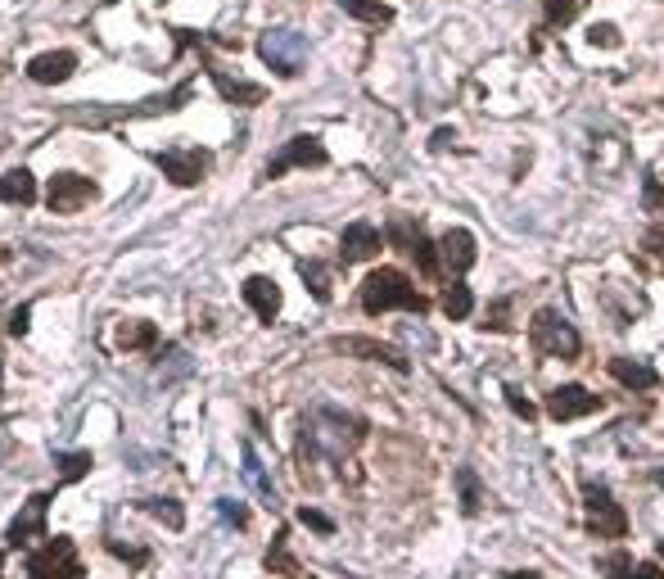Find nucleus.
<instances>
[{
    "mask_svg": "<svg viewBox=\"0 0 664 579\" xmlns=\"http://www.w3.org/2000/svg\"><path fill=\"white\" fill-rule=\"evenodd\" d=\"M389 308H412V313H425V299L412 290L398 267H375L362 281V313H389Z\"/></svg>",
    "mask_w": 664,
    "mask_h": 579,
    "instance_id": "obj_1",
    "label": "nucleus"
},
{
    "mask_svg": "<svg viewBox=\"0 0 664 579\" xmlns=\"http://www.w3.org/2000/svg\"><path fill=\"white\" fill-rule=\"evenodd\" d=\"M258 55L267 59V68L281 77H299L303 73V59H308V41L299 32H285V28H272L258 37Z\"/></svg>",
    "mask_w": 664,
    "mask_h": 579,
    "instance_id": "obj_2",
    "label": "nucleus"
},
{
    "mask_svg": "<svg viewBox=\"0 0 664 579\" xmlns=\"http://www.w3.org/2000/svg\"><path fill=\"white\" fill-rule=\"evenodd\" d=\"M28 579H82L73 539H50L41 552L28 557Z\"/></svg>",
    "mask_w": 664,
    "mask_h": 579,
    "instance_id": "obj_3",
    "label": "nucleus"
},
{
    "mask_svg": "<svg viewBox=\"0 0 664 579\" xmlns=\"http://www.w3.org/2000/svg\"><path fill=\"white\" fill-rule=\"evenodd\" d=\"M583 503H588V525H592V534H601V539H624V534H628L624 507L610 498L606 485H588V489H583Z\"/></svg>",
    "mask_w": 664,
    "mask_h": 579,
    "instance_id": "obj_4",
    "label": "nucleus"
},
{
    "mask_svg": "<svg viewBox=\"0 0 664 579\" xmlns=\"http://www.w3.org/2000/svg\"><path fill=\"white\" fill-rule=\"evenodd\" d=\"M534 340L543 353H556V358H579V331H574L570 322H565L561 313H552V308H543V313H534Z\"/></svg>",
    "mask_w": 664,
    "mask_h": 579,
    "instance_id": "obj_5",
    "label": "nucleus"
},
{
    "mask_svg": "<svg viewBox=\"0 0 664 579\" xmlns=\"http://www.w3.org/2000/svg\"><path fill=\"white\" fill-rule=\"evenodd\" d=\"M91 200H95V181H86L82 172H59V177H50V190H46L50 213H77Z\"/></svg>",
    "mask_w": 664,
    "mask_h": 579,
    "instance_id": "obj_6",
    "label": "nucleus"
},
{
    "mask_svg": "<svg viewBox=\"0 0 664 579\" xmlns=\"http://www.w3.org/2000/svg\"><path fill=\"white\" fill-rule=\"evenodd\" d=\"M321 163H326V150H321L317 136H294V141L281 145V154L267 163V172H262V177L276 181V177H285L290 168H321Z\"/></svg>",
    "mask_w": 664,
    "mask_h": 579,
    "instance_id": "obj_7",
    "label": "nucleus"
},
{
    "mask_svg": "<svg viewBox=\"0 0 664 579\" xmlns=\"http://www.w3.org/2000/svg\"><path fill=\"white\" fill-rule=\"evenodd\" d=\"M46 507H50V494H32L28 503H23V512L14 516L10 530H5L10 548H32V543H41V534H46Z\"/></svg>",
    "mask_w": 664,
    "mask_h": 579,
    "instance_id": "obj_8",
    "label": "nucleus"
},
{
    "mask_svg": "<svg viewBox=\"0 0 664 579\" xmlns=\"http://www.w3.org/2000/svg\"><path fill=\"white\" fill-rule=\"evenodd\" d=\"M208 163H213V154L195 150V145H190V150H163L159 154V168L168 172L172 186H195V181H204Z\"/></svg>",
    "mask_w": 664,
    "mask_h": 579,
    "instance_id": "obj_9",
    "label": "nucleus"
},
{
    "mask_svg": "<svg viewBox=\"0 0 664 579\" xmlns=\"http://www.w3.org/2000/svg\"><path fill=\"white\" fill-rule=\"evenodd\" d=\"M547 412H552L556 421H579V417L601 412V399L592 390H583V385H561V390L547 394Z\"/></svg>",
    "mask_w": 664,
    "mask_h": 579,
    "instance_id": "obj_10",
    "label": "nucleus"
},
{
    "mask_svg": "<svg viewBox=\"0 0 664 579\" xmlns=\"http://www.w3.org/2000/svg\"><path fill=\"white\" fill-rule=\"evenodd\" d=\"M389 240L398 249H407V254H416V263H421V272H439V263H434V245L425 240V231H421V222H407V218H393V227H389Z\"/></svg>",
    "mask_w": 664,
    "mask_h": 579,
    "instance_id": "obj_11",
    "label": "nucleus"
},
{
    "mask_svg": "<svg viewBox=\"0 0 664 579\" xmlns=\"http://www.w3.org/2000/svg\"><path fill=\"white\" fill-rule=\"evenodd\" d=\"M244 304L258 313V322H276L281 317V285L272 276H249L244 281Z\"/></svg>",
    "mask_w": 664,
    "mask_h": 579,
    "instance_id": "obj_12",
    "label": "nucleus"
},
{
    "mask_svg": "<svg viewBox=\"0 0 664 579\" xmlns=\"http://www.w3.org/2000/svg\"><path fill=\"white\" fill-rule=\"evenodd\" d=\"M73 73H77V55H73V50H50V55H37L28 64V77H32V82H41V86H59V82H68Z\"/></svg>",
    "mask_w": 664,
    "mask_h": 579,
    "instance_id": "obj_13",
    "label": "nucleus"
},
{
    "mask_svg": "<svg viewBox=\"0 0 664 579\" xmlns=\"http://www.w3.org/2000/svg\"><path fill=\"white\" fill-rule=\"evenodd\" d=\"M384 245V236L371 227V222H348L344 227V258L348 263H366V258H375Z\"/></svg>",
    "mask_w": 664,
    "mask_h": 579,
    "instance_id": "obj_14",
    "label": "nucleus"
},
{
    "mask_svg": "<svg viewBox=\"0 0 664 579\" xmlns=\"http://www.w3.org/2000/svg\"><path fill=\"white\" fill-rule=\"evenodd\" d=\"M208 73H213V82H217V91L226 95V100H231V105H262V86H253V82H244L240 73H231V68H208Z\"/></svg>",
    "mask_w": 664,
    "mask_h": 579,
    "instance_id": "obj_15",
    "label": "nucleus"
},
{
    "mask_svg": "<svg viewBox=\"0 0 664 579\" xmlns=\"http://www.w3.org/2000/svg\"><path fill=\"white\" fill-rule=\"evenodd\" d=\"M439 254H443V263H448L452 272H470V267H475V236L461 231V227H452L448 236L439 240Z\"/></svg>",
    "mask_w": 664,
    "mask_h": 579,
    "instance_id": "obj_16",
    "label": "nucleus"
},
{
    "mask_svg": "<svg viewBox=\"0 0 664 579\" xmlns=\"http://www.w3.org/2000/svg\"><path fill=\"white\" fill-rule=\"evenodd\" d=\"M335 353H353V358H375V362H389L393 371H407L412 362L403 358L398 349H389V344H375V340H335L330 344Z\"/></svg>",
    "mask_w": 664,
    "mask_h": 579,
    "instance_id": "obj_17",
    "label": "nucleus"
},
{
    "mask_svg": "<svg viewBox=\"0 0 664 579\" xmlns=\"http://www.w3.org/2000/svg\"><path fill=\"white\" fill-rule=\"evenodd\" d=\"M610 376H615L619 385H628V390H655V385H660V371L637 362V358H615L610 362Z\"/></svg>",
    "mask_w": 664,
    "mask_h": 579,
    "instance_id": "obj_18",
    "label": "nucleus"
},
{
    "mask_svg": "<svg viewBox=\"0 0 664 579\" xmlns=\"http://www.w3.org/2000/svg\"><path fill=\"white\" fill-rule=\"evenodd\" d=\"M0 200L5 204H19V209H28L32 200H37V181H32L28 168H14L0 177Z\"/></svg>",
    "mask_w": 664,
    "mask_h": 579,
    "instance_id": "obj_19",
    "label": "nucleus"
},
{
    "mask_svg": "<svg viewBox=\"0 0 664 579\" xmlns=\"http://www.w3.org/2000/svg\"><path fill=\"white\" fill-rule=\"evenodd\" d=\"M353 19H362V23H371V28H389L393 23V10L389 5H380V0H339Z\"/></svg>",
    "mask_w": 664,
    "mask_h": 579,
    "instance_id": "obj_20",
    "label": "nucleus"
},
{
    "mask_svg": "<svg viewBox=\"0 0 664 579\" xmlns=\"http://www.w3.org/2000/svg\"><path fill=\"white\" fill-rule=\"evenodd\" d=\"M443 313L452 317V322H466L470 313H475V295H470V285H448V295H443Z\"/></svg>",
    "mask_w": 664,
    "mask_h": 579,
    "instance_id": "obj_21",
    "label": "nucleus"
},
{
    "mask_svg": "<svg viewBox=\"0 0 664 579\" xmlns=\"http://www.w3.org/2000/svg\"><path fill=\"white\" fill-rule=\"evenodd\" d=\"M457 494H461V512H466V516H475L479 507H484V494H479V480H475L470 466H461V471H457Z\"/></svg>",
    "mask_w": 664,
    "mask_h": 579,
    "instance_id": "obj_22",
    "label": "nucleus"
},
{
    "mask_svg": "<svg viewBox=\"0 0 664 579\" xmlns=\"http://www.w3.org/2000/svg\"><path fill=\"white\" fill-rule=\"evenodd\" d=\"M299 276L312 285V299H321V304H326V299H330V272H326V263H312V258H303Z\"/></svg>",
    "mask_w": 664,
    "mask_h": 579,
    "instance_id": "obj_23",
    "label": "nucleus"
},
{
    "mask_svg": "<svg viewBox=\"0 0 664 579\" xmlns=\"http://www.w3.org/2000/svg\"><path fill=\"white\" fill-rule=\"evenodd\" d=\"M118 344H122V349H145V344H154V326L150 322H122L118 326Z\"/></svg>",
    "mask_w": 664,
    "mask_h": 579,
    "instance_id": "obj_24",
    "label": "nucleus"
},
{
    "mask_svg": "<svg viewBox=\"0 0 664 579\" xmlns=\"http://www.w3.org/2000/svg\"><path fill=\"white\" fill-rule=\"evenodd\" d=\"M91 471V453H59V475H64V485L82 480Z\"/></svg>",
    "mask_w": 664,
    "mask_h": 579,
    "instance_id": "obj_25",
    "label": "nucleus"
},
{
    "mask_svg": "<svg viewBox=\"0 0 664 579\" xmlns=\"http://www.w3.org/2000/svg\"><path fill=\"white\" fill-rule=\"evenodd\" d=\"M145 512H150V516H163L172 530H181V525H186V512H181L177 498H154V503H145Z\"/></svg>",
    "mask_w": 664,
    "mask_h": 579,
    "instance_id": "obj_26",
    "label": "nucleus"
},
{
    "mask_svg": "<svg viewBox=\"0 0 664 579\" xmlns=\"http://www.w3.org/2000/svg\"><path fill=\"white\" fill-rule=\"evenodd\" d=\"M244 480H249V485L258 489V494H267V498H272V485L262 480V471H258V453H253L249 444H244Z\"/></svg>",
    "mask_w": 664,
    "mask_h": 579,
    "instance_id": "obj_27",
    "label": "nucleus"
},
{
    "mask_svg": "<svg viewBox=\"0 0 664 579\" xmlns=\"http://www.w3.org/2000/svg\"><path fill=\"white\" fill-rule=\"evenodd\" d=\"M543 10H547V19H552V23H570L579 5H574V0H543Z\"/></svg>",
    "mask_w": 664,
    "mask_h": 579,
    "instance_id": "obj_28",
    "label": "nucleus"
},
{
    "mask_svg": "<svg viewBox=\"0 0 664 579\" xmlns=\"http://www.w3.org/2000/svg\"><path fill=\"white\" fill-rule=\"evenodd\" d=\"M506 403H511V412H515V417H524V421H534V417H538V412H534V403L524 399V394L515 390V385H506Z\"/></svg>",
    "mask_w": 664,
    "mask_h": 579,
    "instance_id": "obj_29",
    "label": "nucleus"
},
{
    "mask_svg": "<svg viewBox=\"0 0 664 579\" xmlns=\"http://www.w3.org/2000/svg\"><path fill=\"white\" fill-rule=\"evenodd\" d=\"M217 516H222L226 525H235V530H244V521H249V516H244V507L231 503V498H222V503H217Z\"/></svg>",
    "mask_w": 664,
    "mask_h": 579,
    "instance_id": "obj_30",
    "label": "nucleus"
},
{
    "mask_svg": "<svg viewBox=\"0 0 664 579\" xmlns=\"http://www.w3.org/2000/svg\"><path fill=\"white\" fill-rule=\"evenodd\" d=\"M588 41H592V46H615V41H619L615 23H597V28H588Z\"/></svg>",
    "mask_w": 664,
    "mask_h": 579,
    "instance_id": "obj_31",
    "label": "nucleus"
},
{
    "mask_svg": "<svg viewBox=\"0 0 664 579\" xmlns=\"http://www.w3.org/2000/svg\"><path fill=\"white\" fill-rule=\"evenodd\" d=\"M299 521H303V525H312L317 534H330V530H335V525H330V516L312 512V507H299Z\"/></svg>",
    "mask_w": 664,
    "mask_h": 579,
    "instance_id": "obj_32",
    "label": "nucleus"
},
{
    "mask_svg": "<svg viewBox=\"0 0 664 579\" xmlns=\"http://www.w3.org/2000/svg\"><path fill=\"white\" fill-rule=\"evenodd\" d=\"M642 200H646V209H664V190H660V181H646Z\"/></svg>",
    "mask_w": 664,
    "mask_h": 579,
    "instance_id": "obj_33",
    "label": "nucleus"
},
{
    "mask_svg": "<svg viewBox=\"0 0 664 579\" xmlns=\"http://www.w3.org/2000/svg\"><path fill=\"white\" fill-rule=\"evenodd\" d=\"M606 575H610V579H628V557H624V552L606 561Z\"/></svg>",
    "mask_w": 664,
    "mask_h": 579,
    "instance_id": "obj_34",
    "label": "nucleus"
},
{
    "mask_svg": "<svg viewBox=\"0 0 664 579\" xmlns=\"http://www.w3.org/2000/svg\"><path fill=\"white\" fill-rule=\"evenodd\" d=\"M628 579H664V570L655 566V561H642V566H633V575Z\"/></svg>",
    "mask_w": 664,
    "mask_h": 579,
    "instance_id": "obj_35",
    "label": "nucleus"
},
{
    "mask_svg": "<svg viewBox=\"0 0 664 579\" xmlns=\"http://www.w3.org/2000/svg\"><path fill=\"white\" fill-rule=\"evenodd\" d=\"M28 317H32V308H19V313L10 317V335H28Z\"/></svg>",
    "mask_w": 664,
    "mask_h": 579,
    "instance_id": "obj_36",
    "label": "nucleus"
},
{
    "mask_svg": "<svg viewBox=\"0 0 664 579\" xmlns=\"http://www.w3.org/2000/svg\"><path fill=\"white\" fill-rule=\"evenodd\" d=\"M109 552H113V557H127V561H136V566H141V561H145V552H136V548H122V543H109Z\"/></svg>",
    "mask_w": 664,
    "mask_h": 579,
    "instance_id": "obj_37",
    "label": "nucleus"
},
{
    "mask_svg": "<svg viewBox=\"0 0 664 579\" xmlns=\"http://www.w3.org/2000/svg\"><path fill=\"white\" fill-rule=\"evenodd\" d=\"M506 579H543L538 570H515V575H506Z\"/></svg>",
    "mask_w": 664,
    "mask_h": 579,
    "instance_id": "obj_38",
    "label": "nucleus"
},
{
    "mask_svg": "<svg viewBox=\"0 0 664 579\" xmlns=\"http://www.w3.org/2000/svg\"><path fill=\"white\" fill-rule=\"evenodd\" d=\"M655 485H660V489H664V471H655Z\"/></svg>",
    "mask_w": 664,
    "mask_h": 579,
    "instance_id": "obj_39",
    "label": "nucleus"
},
{
    "mask_svg": "<svg viewBox=\"0 0 664 579\" xmlns=\"http://www.w3.org/2000/svg\"><path fill=\"white\" fill-rule=\"evenodd\" d=\"M0 579H5V552H0Z\"/></svg>",
    "mask_w": 664,
    "mask_h": 579,
    "instance_id": "obj_40",
    "label": "nucleus"
},
{
    "mask_svg": "<svg viewBox=\"0 0 664 579\" xmlns=\"http://www.w3.org/2000/svg\"><path fill=\"white\" fill-rule=\"evenodd\" d=\"M303 579H312V575H303Z\"/></svg>",
    "mask_w": 664,
    "mask_h": 579,
    "instance_id": "obj_41",
    "label": "nucleus"
}]
</instances>
